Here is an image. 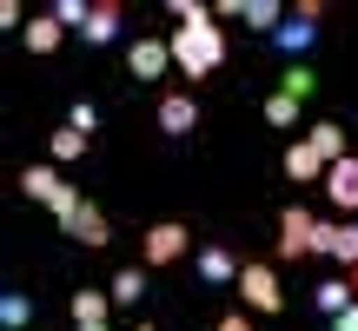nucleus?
<instances>
[{
    "instance_id": "c756f323",
    "label": "nucleus",
    "mask_w": 358,
    "mask_h": 331,
    "mask_svg": "<svg viewBox=\"0 0 358 331\" xmlns=\"http://www.w3.org/2000/svg\"><path fill=\"white\" fill-rule=\"evenodd\" d=\"M345 279H352V298H358V265H352V272H345Z\"/></svg>"
},
{
    "instance_id": "9d476101",
    "label": "nucleus",
    "mask_w": 358,
    "mask_h": 331,
    "mask_svg": "<svg viewBox=\"0 0 358 331\" xmlns=\"http://www.w3.org/2000/svg\"><path fill=\"white\" fill-rule=\"evenodd\" d=\"M120 20H127V7H120V0H93V13H87V47L120 40Z\"/></svg>"
},
{
    "instance_id": "ddd939ff",
    "label": "nucleus",
    "mask_w": 358,
    "mask_h": 331,
    "mask_svg": "<svg viewBox=\"0 0 358 331\" xmlns=\"http://www.w3.org/2000/svg\"><path fill=\"white\" fill-rule=\"evenodd\" d=\"M306 140H312V153H319L325 166H338V159H352V146H345V126H338V119H319V126H312Z\"/></svg>"
},
{
    "instance_id": "dca6fc26",
    "label": "nucleus",
    "mask_w": 358,
    "mask_h": 331,
    "mask_svg": "<svg viewBox=\"0 0 358 331\" xmlns=\"http://www.w3.org/2000/svg\"><path fill=\"white\" fill-rule=\"evenodd\" d=\"M239 20H245V27H259V34H279V27H285V7H279V0H245Z\"/></svg>"
},
{
    "instance_id": "f3484780",
    "label": "nucleus",
    "mask_w": 358,
    "mask_h": 331,
    "mask_svg": "<svg viewBox=\"0 0 358 331\" xmlns=\"http://www.w3.org/2000/svg\"><path fill=\"white\" fill-rule=\"evenodd\" d=\"M106 292H113V305H140V292H146V265H120Z\"/></svg>"
},
{
    "instance_id": "0eeeda50",
    "label": "nucleus",
    "mask_w": 358,
    "mask_h": 331,
    "mask_svg": "<svg viewBox=\"0 0 358 331\" xmlns=\"http://www.w3.org/2000/svg\"><path fill=\"white\" fill-rule=\"evenodd\" d=\"M325 199H332L345 219H358V153H352V159H338L332 172H325Z\"/></svg>"
},
{
    "instance_id": "39448f33",
    "label": "nucleus",
    "mask_w": 358,
    "mask_h": 331,
    "mask_svg": "<svg viewBox=\"0 0 358 331\" xmlns=\"http://www.w3.org/2000/svg\"><path fill=\"white\" fill-rule=\"evenodd\" d=\"M166 66H173V40H153V34H146V40H133V47H127V73L133 80H159Z\"/></svg>"
},
{
    "instance_id": "20e7f679",
    "label": "nucleus",
    "mask_w": 358,
    "mask_h": 331,
    "mask_svg": "<svg viewBox=\"0 0 358 331\" xmlns=\"http://www.w3.org/2000/svg\"><path fill=\"white\" fill-rule=\"evenodd\" d=\"M312 239H319V219L306 212V205H285L279 212V258L292 265V258H312Z\"/></svg>"
},
{
    "instance_id": "412c9836",
    "label": "nucleus",
    "mask_w": 358,
    "mask_h": 331,
    "mask_svg": "<svg viewBox=\"0 0 358 331\" xmlns=\"http://www.w3.org/2000/svg\"><path fill=\"white\" fill-rule=\"evenodd\" d=\"M47 13H53V20L66 27V34H87V13H93V0H53Z\"/></svg>"
},
{
    "instance_id": "4468645a",
    "label": "nucleus",
    "mask_w": 358,
    "mask_h": 331,
    "mask_svg": "<svg viewBox=\"0 0 358 331\" xmlns=\"http://www.w3.org/2000/svg\"><path fill=\"white\" fill-rule=\"evenodd\" d=\"M20 40H27V53H53V47H60V40H66V27L53 20V13H34Z\"/></svg>"
},
{
    "instance_id": "f257e3e1",
    "label": "nucleus",
    "mask_w": 358,
    "mask_h": 331,
    "mask_svg": "<svg viewBox=\"0 0 358 331\" xmlns=\"http://www.w3.org/2000/svg\"><path fill=\"white\" fill-rule=\"evenodd\" d=\"M173 66L199 87V80H213L219 66H226V27L206 20V27H179L173 34Z\"/></svg>"
},
{
    "instance_id": "f8f14e48",
    "label": "nucleus",
    "mask_w": 358,
    "mask_h": 331,
    "mask_svg": "<svg viewBox=\"0 0 358 331\" xmlns=\"http://www.w3.org/2000/svg\"><path fill=\"white\" fill-rule=\"evenodd\" d=\"M66 232H73V239L87 245V252H100V245L113 239V226H106V212H100V205H93V199L80 205V219H73V226H66Z\"/></svg>"
},
{
    "instance_id": "b1692460",
    "label": "nucleus",
    "mask_w": 358,
    "mask_h": 331,
    "mask_svg": "<svg viewBox=\"0 0 358 331\" xmlns=\"http://www.w3.org/2000/svg\"><path fill=\"white\" fill-rule=\"evenodd\" d=\"M332 258H338V265H358V226H352V219H345V226H338V245H332Z\"/></svg>"
},
{
    "instance_id": "bb28decb",
    "label": "nucleus",
    "mask_w": 358,
    "mask_h": 331,
    "mask_svg": "<svg viewBox=\"0 0 358 331\" xmlns=\"http://www.w3.org/2000/svg\"><path fill=\"white\" fill-rule=\"evenodd\" d=\"M66 126H80V133H93V126H100V113H93V100H80L73 113H66Z\"/></svg>"
},
{
    "instance_id": "7ed1b4c3",
    "label": "nucleus",
    "mask_w": 358,
    "mask_h": 331,
    "mask_svg": "<svg viewBox=\"0 0 358 331\" xmlns=\"http://www.w3.org/2000/svg\"><path fill=\"white\" fill-rule=\"evenodd\" d=\"M239 298H245V311L272 318V311L285 305V292H279V272H272V265H259V258H245V272H239Z\"/></svg>"
},
{
    "instance_id": "1a4fd4ad",
    "label": "nucleus",
    "mask_w": 358,
    "mask_h": 331,
    "mask_svg": "<svg viewBox=\"0 0 358 331\" xmlns=\"http://www.w3.org/2000/svg\"><path fill=\"white\" fill-rule=\"evenodd\" d=\"M66 311H73V331H106L113 292H93V285H87V292H73V305H66Z\"/></svg>"
},
{
    "instance_id": "a211bd4d",
    "label": "nucleus",
    "mask_w": 358,
    "mask_h": 331,
    "mask_svg": "<svg viewBox=\"0 0 358 331\" xmlns=\"http://www.w3.org/2000/svg\"><path fill=\"white\" fill-rule=\"evenodd\" d=\"M87 146H93V133H80V126H53V140H47V153L53 159H80V153H87Z\"/></svg>"
},
{
    "instance_id": "9b49d317",
    "label": "nucleus",
    "mask_w": 358,
    "mask_h": 331,
    "mask_svg": "<svg viewBox=\"0 0 358 331\" xmlns=\"http://www.w3.org/2000/svg\"><path fill=\"white\" fill-rule=\"evenodd\" d=\"M325 172H332V166L312 153V140H292V146H285V179H299V186H306V179H319V186H325Z\"/></svg>"
},
{
    "instance_id": "a878e982",
    "label": "nucleus",
    "mask_w": 358,
    "mask_h": 331,
    "mask_svg": "<svg viewBox=\"0 0 358 331\" xmlns=\"http://www.w3.org/2000/svg\"><path fill=\"white\" fill-rule=\"evenodd\" d=\"M279 93H292V100H306V93H312V73H306V66L292 60V66H285V87H279Z\"/></svg>"
},
{
    "instance_id": "2eb2a0df",
    "label": "nucleus",
    "mask_w": 358,
    "mask_h": 331,
    "mask_svg": "<svg viewBox=\"0 0 358 331\" xmlns=\"http://www.w3.org/2000/svg\"><path fill=\"white\" fill-rule=\"evenodd\" d=\"M60 186H66V179L53 172V166H27V172H20V192H27V199H40V205H53V192H60Z\"/></svg>"
},
{
    "instance_id": "aec40b11",
    "label": "nucleus",
    "mask_w": 358,
    "mask_h": 331,
    "mask_svg": "<svg viewBox=\"0 0 358 331\" xmlns=\"http://www.w3.org/2000/svg\"><path fill=\"white\" fill-rule=\"evenodd\" d=\"M312 298H319V311H325V318H338V311L352 305V279H325Z\"/></svg>"
},
{
    "instance_id": "6ab92c4d",
    "label": "nucleus",
    "mask_w": 358,
    "mask_h": 331,
    "mask_svg": "<svg viewBox=\"0 0 358 331\" xmlns=\"http://www.w3.org/2000/svg\"><path fill=\"white\" fill-rule=\"evenodd\" d=\"M27 318H34V298H27V292L0 298V331H27Z\"/></svg>"
},
{
    "instance_id": "6e6552de",
    "label": "nucleus",
    "mask_w": 358,
    "mask_h": 331,
    "mask_svg": "<svg viewBox=\"0 0 358 331\" xmlns=\"http://www.w3.org/2000/svg\"><path fill=\"white\" fill-rule=\"evenodd\" d=\"M239 252H232V245H199V279L206 285H239Z\"/></svg>"
},
{
    "instance_id": "cd10ccee",
    "label": "nucleus",
    "mask_w": 358,
    "mask_h": 331,
    "mask_svg": "<svg viewBox=\"0 0 358 331\" xmlns=\"http://www.w3.org/2000/svg\"><path fill=\"white\" fill-rule=\"evenodd\" d=\"M213 331H252V318H245V311H226V318H219Z\"/></svg>"
},
{
    "instance_id": "5701e85b",
    "label": "nucleus",
    "mask_w": 358,
    "mask_h": 331,
    "mask_svg": "<svg viewBox=\"0 0 358 331\" xmlns=\"http://www.w3.org/2000/svg\"><path fill=\"white\" fill-rule=\"evenodd\" d=\"M266 119H272V126H299V100H292V93H272V100H266Z\"/></svg>"
},
{
    "instance_id": "7c9ffc66",
    "label": "nucleus",
    "mask_w": 358,
    "mask_h": 331,
    "mask_svg": "<svg viewBox=\"0 0 358 331\" xmlns=\"http://www.w3.org/2000/svg\"><path fill=\"white\" fill-rule=\"evenodd\" d=\"M133 331H153V325H133Z\"/></svg>"
},
{
    "instance_id": "f03ea898",
    "label": "nucleus",
    "mask_w": 358,
    "mask_h": 331,
    "mask_svg": "<svg viewBox=\"0 0 358 331\" xmlns=\"http://www.w3.org/2000/svg\"><path fill=\"white\" fill-rule=\"evenodd\" d=\"M186 252H192V232L179 226V219H159V226H146V239H140V265H146V272L179 265Z\"/></svg>"
},
{
    "instance_id": "4be33fe9",
    "label": "nucleus",
    "mask_w": 358,
    "mask_h": 331,
    "mask_svg": "<svg viewBox=\"0 0 358 331\" xmlns=\"http://www.w3.org/2000/svg\"><path fill=\"white\" fill-rule=\"evenodd\" d=\"M272 40H279L285 53H299V47H312V20H299V13H292V20H285V27H279V34H272Z\"/></svg>"
},
{
    "instance_id": "c85d7f7f",
    "label": "nucleus",
    "mask_w": 358,
    "mask_h": 331,
    "mask_svg": "<svg viewBox=\"0 0 358 331\" xmlns=\"http://www.w3.org/2000/svg\"><path fill=\"white\" fill-rule=\"evenodd\" d=\"M332 331H358V298H352V305H345V311L332 318Z\"/></svg>"
},
{
    "instance_id": "423d86ee",
    "label": "nucleus",
    "mask_w": 358,
    "mask_h": 331,
    "mask_svg": "<svg viewBox=\"0 0 358 331\" xmlns=\"http://www.w3.org/2000/svg\"><path fill=\"white\" fill-rule=\"evenodd\" d=\"M159 133H173V140H186L192 126H199V100H192V93H159Z\"/></svg>"
},
{
    "instance_id": "393cba45",
    "label": "nucleus",
    "mask_w": 358,
    "mask_h": 331,
    "mask_svg": "<svg viewBox=\"0 0 358 331\" xmlns=\"http://www.w3.org/2000/svg\"><path fill=\"white\" fill-rule=\"evenodd\" d=\"M173 20L179 27H206V20H213V7H206V0H173Z\"/></svg>"
}]
</instances>
